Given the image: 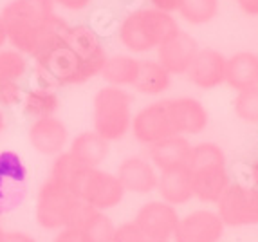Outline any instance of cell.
I'll list each match as a JSON object with an SVG mask.
<instances>
[{"label":"cell","mask_w":258,"mask_h":242,"mask_svg":"<svg viewBox=\"0 0 258 242\" xmlns=\"http://www.w3.org/2000/svg\"><path fill=\"white\" fill-rule=\"evenodd\" d=\"M0 18L8 33V45L31 60L69 26V20L58 13L52 0H9L0 9Z\"/></svg>","instance_id":"cell-1"},{"label":"cell","mask_w":258,"mask_h":242,"mask_svg":"<svg viewBox=\"0 0 258 242\" xmlns=\"http://www.w3.org/2000/svg\"><path fill=\"white\" fill-rule=\"evenodd\" d=\"M61 35L31 60L29 76L33 85L60 91L67 87L83 85L99 76L85 60L78 56Z\"/></svg>","instance_id":"cell-2"},{"label":"cell","mask_w":258,"mask_h":242,"mask_svg":"<svg viewBox=\"0 0 258 242\" xmlns=\"http://www.w3.org/2000/svg\"><path fill=\"white\" fill-rule=\"evenodd\" d=\"M179 31L181 27L172 15L154 8H143L130 11L121 20L117 38L121 45L128 52H132L134 56V54H145L154 51L164 42L173 38Z\"/></svg>","instance_id":"cell-3"},{"label":"cell","mask_w":258,"mask_h":242,"mask_svg":"<svg viewBox=\"0 0 258 242\" xmlns=\"http://www.w3.org/2000/svg\"><path fill=\"white\" fill-rule=\"evenodd\" d=\"M134 98L126 89L105 85L92 98V130L105 141L117 143L130 134Z\"/></svg>","instance_id":"cell-4"},{"label":"cell","mask_w":258,"mask_h":242,"mask_svg":"<svg viewBox=\"0 0 258 242\" xmlns=\"http://www.w3.org/2000/svg\"><path fill=\"white\" fill-rule=\"evenodd\" d=\"M71 192L80 201L103 213L119 206L126 195L116 173L103 168H85V166L78 172L76 179L71 185Z\"/></svg>","instance_id":"cell-5"},{"label":"cell","mask_w":258,"mask_h":242,"mask_svg":"<svg viewBox=\"0 0 258 242\" xmlns=\"http://www.w3.org/2000/svg\"><path fill=\"white\" fill-rule=\"evenodd\" d=\"M78 197L61 183L51 177H45L40 183L35 195V221L43 231H60L67 228L69 217Z\"/></svg>","instance_id":"cell-6"},{"label":"cell","mask_w":258,"mask_h":242,"mask_svg":"<svg viewBox=\"0 0 258 242\" xmlns=\"http://www.w3.org/2000/svg\"><path fill=\"white\" fill-rule=\"evenodd\" d=\"M29 197V170L17 150H0V219L17 212Z\"/></svg>","instance_id":"cell-7"},{"label":"cell","mask_w":258,"mask_h":242,"mask_svg":"<svg viewBox=\"0 0 258 242\" xmlns=\"http://www.w3.org/2000/svg\"><path fill=\"white\" fill-rule=\"evenodd\" d=\"M217 215L224 226L231 228L258 224V190L242 183H229L217 201Z\"/></svg>","instance_id":"cell-8"},{"label":"cell","mask_w":258,"mask_h":242,"mask_svg":"<svg viewBox=\"0 0 258 242\" xmlns=\"http://www.w3.org/2000/svg\"><path fill=\"white\" fill-rule=\"evenodd\" d=\"M130 134L139 145H145V147H150L166 138L177 136L172 116L168 112L166 101H154V103L139 108L132 117Z\"/></svg>","instance_id":"cell-9"},{"label":"cell","mask_w":258,"mask_h":242,"mask_svg":"<svg viewBox=\"0 0 258 242\" xmlns=\"http://www.w3.org/2000/svg\"><path fill=\"white\" fill-rule=\"evenodd\" d=\"M145 242H170L179 222L177 210L163 201H148L138 210L132 219Z\"/></svg>","instance_id":"cell-10"},{"label":"cell","mask_w":258,"mask_h":242,"mask_svg":"<svg viewBox=\"0 0 258 242\" xmlns=\"http://www.w3.org/2000/svg\"><path fill=\"white\" fill-rule=\"evenodd\" d=\"M27 141L31 148L43 157H56L63 154L69 147L71 132L65 121L58 116L42 117L29 121L27 125Z\"/></svg>","instance_id":"cell-11"},{"label":"cell","mask_w":258,"mask_h":242,"mask_svg":"<svg viewBox=\"0 0 258 242\" xmlns=\"http://www.w3.org/2000/svg\"><path fill=\"white\" fill-rule=\"evenodd\" d=\"M224 235L220 217L210 210H197L179 217L173 231V242H219Z\"/></svg>","instance_id":"cell-12"},{"label":"cell","mask_w":258,"mask_h":242,"mask_svg":"<svg viewBox=\"0 0 258 242\" xmlns=\"http://www.w3.org/2000/svg\"><path fill=\"white\" fill-rule=\"evenodd\" d=\"M116 177L126 194L148 195L155 192L159 173L145 156H128L117 164Z\"/></svg>","instance_id":"cell-13"},{"label":"cell","mask_w":258,"mask_h":242,"mask_svg":"<svg viewBox=\"0 0 258 242\" xmlns=\"http://www.w3.org/2000/svg\"><path fill=\"white\" fill-rule=\"evenodd\" d=\"M157 51V64L163 65L170 74H186L199 51L197 40L191 35L179 31L173 38L164 42L155 49Z\"/></svg>","instance_id":"cell-14"},{"label":"cell","mask_w":258,"mask_h":242,"mask_svg":"<svg viewBox=\"0 0 258 242\" xmlns=\"http://www.w3.org/2000/svg\"><path fill=\"white\" fill-rule=\"evenodd\" d=\"M186 76L199 89H215L226 78V58L215 49H199Z\"/></svg>","instance_id":"cell-15"},{"label":"cell","mask_w":258,"mask_h":242,"mask_svg":"<svg viewBox=\"0 0 258 242\" xmlns=\"http://www.w3.org/2000/svg\"><path fill=\"white\" fill-rule=\"evenodd\" d=\"M166 101L168 112L172 116L177 136L201 134L208 127V110L195 98H172Z\"/></svg>","instance_id":"cell-16"},{"label":"cell","mask_w":258,"mask_h":242,"mask_svg":"<svg viewBox=\"0 0 258 242\" xmlns=\"http://www.w3.org/2000/svg\"><path fill=\"white\" fill-rule=\"evenodd\" d=\"M191 145L184 136H172L148 147V159L159 172L188 168Z\"/></svg>","instance_id":"cell-17"},{"label":"cell","mask_w":258,"mask_h":242,"mask_svg":"<svg viewBox=\"0 0 258 242\" xmlns=\"http://www.w3.org/2000/svg\"><path fill=\"white\" fill-rule=\"evenodd\" d=\"M67 152L85 168H101V164L110 156V143L94 130H85L71 138Z\"/></svg>","instance_id":"cell-18"},{"label":"cell","mask_w":258,"mask_h":242,"mask_svg":"<svg viewBox=\"0 0 258 242\" xmlns=\"http://www.w3.org/2000/svg\"><path fill=\"white\" fill-rule=\"evenodd\" d=\"M191 173V190L194 197L201 203H215L220 199V195L229 186V175L226 164H213L204 168L189 170Z\"/></svg>","instance_id":"cell-19"},{"label":"cell","mask_w":258,"mask_h":242,"mask_svg":"<svg viewBox=\"0 0 258 242\" xmlns=\"http://www.w3.org/2000/svg\"><path fill=\"white\" fill-rule=\"evenodd\" d=\"M60 107H61L60 94H58V91H54V89L33 85V83H31V87L24 89L20 112L29 121L56 116L58 110H60Z\"/></svg>","instance_id":"cell-20"},{"label":"cell","mask_w":258,"mask_h":242,"mask_svg":"<svg viewBox=\"0 0 258 242\" xmlns=\"http://www.w3.org/2000/svg\"><path fill=\"white\" fill-rule=\"evenodd\" d=\"M155 192L159 194L161 201L170 206H182L189 203L194 197L191 190V173L188 168L170 170V172H161L159 181Z\"/></svg>","instance_id":"cell-21"},{"label":"cell","mask_w":258,"mask_h":242,"mask_svg":"<svg viewBox=\"0 0 258 242\" xmlns=\"http://www.w3.org/2000/svg\"><path fill=\"white\" fill-rule=\"evenodd\" d=\"M235 91H245L258 85V56L253 52H237L229 60H226V78Z\"/></svg>","instance_id":"cell-22"},{"label":"cell","mask_w":258,"mask_h":242,"mask_svg":"<svg viewBox=\"0 0 258 242\" xmlns=\"http://www.w3.org/2000/svg\"><path fill=\"white\" fill-rule=\"evenodd\" d=\"M172 85V74L164 69L157 60H141L139 62L138 78L132 89L145 96H159L166 92Z\"/></svg>","instance_id":"cell-23"},{"label":"cell","mask_w":258,"mask_h":242,"mask_svg":"<svg viewBox=\"0 0 258 242\" xmlns=\"http://www.w3.org/2000/svg\"><path fill=\"white\" fill-rule=\"evenodd\" d=\"M139 62L132 54H108L101 71V78L105 85L112 87H132L139 73Z\"/></svg>","instance_id":"cell-24"},{"label":"cell","mask_w":258,"mask_h":242,"mask_svg":"<svg viewBox=\"0 0 258 242\" xmlns=\"http://www.w3.org/2000/svg\"><path fill=\"white\" fill-rule=\"evenodd\" d=\"M31 74V58L11 45L0 49V78L22 83Z\"/></svg>","instance_id":"cell-25"},{"label":"cell","mask_w":258,"mask_h":242,"mask_svg":"<svg viewBox=\"0 0 258 242\" xmlns=\"http://www.w3.org/2000/svg\"><path fill=\"white\" fill-rule=\"evenodd\" d=\"M179 13L188 24L203 26L217 17L219 0H182Z\"/></svg>","instance_id":"cell-26"},{"label":"cell","mask_w":258,"mask_h":242,"mask_svg":"<svg viewBox=\"0 0 258 242\" xmlns=\"http://www.w3.org/2000/svg\"><path fill=\"white\" fill-rule=\"evenodd\" d=\"M213 164H226V154L215 143H199L191 147V156H189L188 170L204 168V166H213Z\"/></svg>","instance_id":"cell-27"},{"label":"cell","mask_w":258,"mask_h":242,"mask_svg":"<svg viewBox=\"0 0 258 242\" xmlns=\"http://www.w3.org/2000/svg\"><path fill=\"white\" fill-rule=\"evenodd\" d=\"M82 168H83L82 164L78 163V161L74 159L73 156H71L69 152L65 150L63 154H60V156L52 157L51 168H49V175H47V177H51V179H54V181L61 183V185H65L71 190V185L74 183L78 172H80Z\"/></svg>","instance_id":"cell-28"},{"label":"cell","mask_w":258,"mask_h":242,"mask_svg":"<svg viewBox=\"0 0 258 242\" xmlns=\"http://www.w3.org/2000/svg\"><path fill=\"white\" fill-rule=\"evenodd\" d=\"M114 231H116V224L108 217V213L99 212L80 233L85 242H112Z\"/></svg>","instance_id":"cell-29"},{"label":"cell","mask_w":258,"mask_h":242,"mask_svg":"<svg viewBox=\"0 0 258 242\" xmlns=\"http://www.w3.org/2000/svg\"><path fill=\"white\" fill-rule=\"evenodd\" d=\"M235 112L245 123H258V85L238 92L235 98Z\"/></svg>","instance_id":"cell-30"},{"label":"cell","mask_w":258,"mask_h":242,"mask_svg":"<svg viewBox=\"0 0 258 242\" xmlns=\"http://www.w3.org/2000/svg\"><path fill=\"white\" fill-rule=\"evenodd\" d=\"M24 96V87L18 82L0 78V108L9 110V108H18Z\"/></svg>","instance_id":"cell-31"},{"label":"cell","mask_w":258,"mask_h":242,"mask_svg":"<svg viewBox=\"0 0 258 242\" xmlns=\"http://www.w3.org/2000/svg\"><path fill=\"white\" fill-rule=\"evenodd\" d=\"M112 242H145V237H143V233L136 226V222L126 221L121 222L119 226H116Z\"/></svg>","instance_id":"cell-32"},{"label":"cell","mask_w":258,"mask_h":242,"mask_svg":"<svg viewBox=\"0 0 258 242\" xmlns=\"http://www.w3.org/2000/svg\"><path fill=\"white\" fill-rule=\"evenodd\" d=\"M92 2L94 0H52L56 9H61L67 13H82V11L91 8Z\"/></svg>","instance_id":"cell-33"},{"label":"cell","mask_w":258,"mask_h":242,"mask_svg":"<svg viewBox=\"0 0 258 242\" xmlns=\"http://www.w3.org/2000/svg\"><path fill=\"white\" fill-rule=\"evenodd\" d=\"M0 242H38V238L26 229H8L4 228L0 233Z\"/></svg>","instance_id":"cell-34"},{"label":"cell","mask_w":258,"mask_h":242,"mask_svg":"<svg viewBox=\"0 0 258 242\" xmlns=\"http://www.w3.org/2000/svg\"><path fill=\"white\" fill-rule=\"evenodd\" d=\"M51 242H85V240H83V237H82L80 231L71 229V228H63V229H60V231H56V233L52 235Z\"/></svg>","instance_id":"cell-35"},{"label":"cell","mask_w":258,"mask_h":242,"mask_svg":"<svg viewBox=\"0 0 258 242\" xmlns=\"http://www.w3.org/2000/svg\"><path fill=\"white\" fill-rule=\"evenodd\" d=\"M150 4L154 9H159V11H163V13L172 15L181 9L182 0H150Z\"/></svg>","instance_id":"cell-36"},{"label":"cell","mask_w":258,"mask_h":242,"mask_svg":"<svg viewBox=\"0 0 258 242\" xmlns=\"http://www.w3.org/2000/svg\"><path fill=\"white\" fill-rule=\"evenodd\" d=\"M238 8L249 17H258V0H237Z\"/></svg>","instance_id":"cell-37"},{"label":"cell","mask_w":258,"mask_h":242,"mask_svg":"<svg viewBox=\"0 0 258 242\" xmlns=\"http://www.w3.org/2000/svg\"><path fill=\"white\" fill-rule=\"evenodd\" d=\"M6 45H8V33H6L4 22L0 18V49L6 47Z\"/></svg>","instance_id":"cell-38"},{"label":"cell","mask_w":258,"mask_h":242,"mask_svg":"<svg viewBox=\"0 0 258 242\" xmlns=\"http://www.w3.org/2000/svg\"><path fill=\"white\" fill-rule=\"evenodd\" d=\"M251 181H253V186L258 190V161L253 164V168H251Z\"/></svg>","instance_id":"cell-39"},{"label":"cell","mask_w":258,"mask_h":242,"mask_svg":"<svg viewBox=\"0 0 258 242\" xmlns=\"http://www.w3.org/2000/svg\"><path fill=\"white\" fill-rule=\"evenodd\" d=\"M8 129V116H6V110L0 108V134Z\"/></svg>","instance_id":"cell-40"},{"label":"cell","mask_w":258,"mask_h":242,"mask_svg":"<svg viewBox=\"0 0 258 242\" xmlns=\"http://www.w3.org/2000/svg\"><path fill=\"white\" fill-rule=\"evenodd\" d=\"M2 229H4V226H2V219H0V233H2Z\"/></svg>","instance_id":"cell-41"}]
</instances>
